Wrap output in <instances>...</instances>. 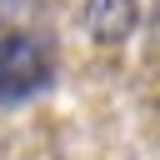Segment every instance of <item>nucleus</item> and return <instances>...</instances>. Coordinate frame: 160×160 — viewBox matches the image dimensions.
Masks as SVG:
<instances>
[{
  "label": "nucleus",
  "mask_w": 160,
  "mask_h": 160,
  "mask_svg": "<svg viewBox=\"0 0 160 160\" xmlns=\"http://www.w3.org/2000/svg\"><path fill=\"white\" fill-rule=\"evenodd\" d=\"M50 75V60H45V45L35 35H5L0 40V100H25L45 85Z\"/></svg>",
  "instance_id": "f257e3e1"
},
{
  "label": "nucleus",
  "mask_w": 160,
  "mask_h": 160,
  "mask_svg": "<svg viewBox=\"0 0 160 160\" xmlns=\"http://www.w3.org/2000/svg\"><path fill=\"white\" fill-rule=\"evenodd\" d=\"M135 20H140L135 0H85V30L100 45H120L135 30Z\"/></svg>",
  "instance_id": "f03ea898"
}]
</instances>
